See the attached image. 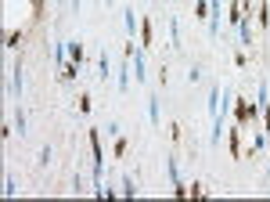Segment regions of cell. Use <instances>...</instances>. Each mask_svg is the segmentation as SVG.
Returning <instances> with one entry per match:
<instances>
[{"instance_id": "6da1fadb", "label": "cell", "mask_w": 270, "mask_h": 202, "mask_svg": "<svg viewBox=\"0 0 270 202\" xmlns=\"http://www.w3.org/2000/svg\"><path fill=\"white\" fill-rule=\"evenodd\" d=\"M126 54H130V62H133V79H137V83H144V79H148V51H144V47L137 51L130 40H126Z\"/></svg>"}, {"instance_id": "7a4b0ae2", "label": "cell", "mask_w": 270, "mask_h": 202, "mask_svg": "<svg viewBox=\"0 0 270 202\" xmlns=\"http://www.w3.org/2000/svg\"><path fill=\"white\" fill-rule=\"evenodd\" d=\"M166 174H170V181H173V191L184 198V195H187V188H184V181H180V163H177V155H173V152L166 155Z\"/></svg>"}, {"instance_id": "3957f363", "label": "cell", "mask_w": 270, "mask_h": 202, "mask_svg": "<svg viewBox=\"0 0 270 202\" xmlns=\"http://www.w3.org/2000/svg\"><path fill=\"white\" fill-rule=\"evenodd\" d=\"M22 79H25V69H22V58H15V62H11V87H8L15 98L22 94Z\"/></svg>"}, {"instance_id": "277c9868", "label": "cell", "mask_w": 270, "mask_h": 202, "mask_svg": "<svg viewBox=\"0 0 270 202\" xmlns=\"http://www.w3.org/2000/svg\"><path fill=\"white\" fill-rule=\"evenodd\" d=\"M130 76H133V62H130V54H123V62H119V91L130 87Z\"/></svg>"}, {"instance_id": "5b68a950", "label": "cell", "mask_w": 270, "mask_h": 202, "mask_svg": "<svg viewBox=\"0 0 270 202\" xmlns=\"http://www.w3.org/2000/svg\"><path fill=\"white\" fill-rule=\"evenodd\" d=\"M65 54L72 58V65H83L87 58H83V44H80V40H69V44H65Z\"/></svg>"}, {"instance_id": "8992f818", "label": "cell", "mask_w": 270, "mask_h": 202, "mask_svg": "<svg viewBox=\"0 0 270 202\" xmlns=\"http://www.w3.org/2000/svg\"><path fill=\"white\" fill-rule=\"evenodd\" d=\"M119 191H123V198H133V195H137V181H133V174H123V177H119Z\"/></svg>"}, {"instance_id": "52a82bcc", "label": "cell", "mask_w": 270, "mask_h": 202, "mask_svg": "<svg viewBox=\"0 0 270 202\" xmlns=\"http://www.w3.org/2000/svg\"><path fill=\"white\" fill-rule=\"evenodd\" d=\"M148 119H151V123H159V119H162V101H159V94L148 98Z\"/></svg>"}, {"instance_id": "ba28073f", "label": "cell", "mask_w": 270, "mask_h": 202, "mask_svg": "<svg viewBox=\"0 0 270 202\" xmlns=\"http://www.w3.org/2000/svg\"><path fill=\"white\" fill-rule=\"evenodd\" d=\"M123 22H126V40H133V33L141 29V22H137V11H133V8H126V15H123Z\"/></svg>"}, {"instance_id": "9c48e42d", "label": "cell", "mask_w": 270, "mask_h": 202, "mask_svg": "<svg viewBox=\"0 0 270 202\" xmlns=\"http://www.w3.org/2000/svg\"><path fill=\"white\" fill-rule=\"evenodd\" d=\"M108 72H112V62H108V54L101 51V54H97V79H108Z\"/></svg>"}, {"instance_id": "30bf717a", "label": "cell", "mask_w": 270, "mask_h": 202, "mask_svg": "<svg viewBox=\"0 0 270 202\" xmlns=\"http://www.w3.org/2000/svg\"><path fill=\"white\" fill-rule=\"evenodd\" d=\"M238 40H242V47H249V44H252V29H249V22H245V18L238 22Z\"/></svg>"}, {"instance_id": "8fae6325", "label": "cell", "mask_w": 270, "mask_h": 202, "mask_svg": "<svg viewBox=\"0 0 270 202\" xmlns=\"http://www.w3.org/2000/svg\"><path fill=\"white\" fill-rule=\"evenodd\" d=\"M11 116H15V130H18V134H25V130H29V123H25V108H15Z\"/></svg>"}, {"instance_id": "7c38bea8", "label": "cell", "mask_w": 270, "mask_h": 202, "mask_svg": "<svg viewBox=\"0 0 270 202\" xmlns=\"http://www.w3.org/2000/svg\"><path fill=\"white\" fill-rule=\"evenodd\" d=\"M151 29H155V25H151V22L144 18V22H141V40H144V51L151 47Z\"/></svg>"}, {"instance_id": "4fadbf2b", "label": "cell", "mask_w": 270, "mask_h": 202, "mask_svg": "<svg viewBox=\"0 0 270 202\" xmlns=\"http://www.w3.org/2000/svg\"><path fill=\"white\" fill-rule=\"evenodd\" d=\"M170 40H173V47L180 51V22H177V18L170 22Z\"/></svg>"}, {"instance_id": "5bb4252c", "label": "cell", "mask_w": 270, "mask_h": 202, "mask_svg": "<svg viewBox=\"0 0 270 202\" xmlns=\"http://www.w3.org/2000/svg\"><path fill=\"white\" fill-rule=\"evenodd\" d=\"M51 54H54V65H58V69H65V44H54V51H51Z\"/></svg>"}, {"instance_id": "9a60e30c", "label": "cell", "mask_w": 270, "mask_h": 202, "mask_svg": "<svg viewBox=\"0 0 270 202\" xmlns=\"http://www.w3.org/2000/svg\"><path fill=\"white\" fill-rule=\"evenodd\" d=\"M112 152H115V155H126V137H115V145H112Z\"/></svg>"}, {"instance_id": "2e32d148", "label": "cell", "mask_w": 270, "mask_h": 202, "mask_svg": "<svg viewBox=\"0 0 270 202\" xmlns=\"http://www.w3.org/2000/svg\"><path fill=\"white\" fill-rule=\"evenodd\" d=\"M266 22H270V8L263 4V8H259V25H266Z\"/></svg>"}, {"instance_id": "e0dca14e", "label": "cell", "mask_w": 270, "mask_h": 202, "mask_svg": "<svg viewBox=\"0 0 270 202\" xmlns=\"http://www.w3.org/2000/svg\"><path fill=\"white\" fill-rule=\"evenodd\" d=\"M15 191H18V184H15V181H4V195H8V198H11V195H15Z\"/></svg>"}, {"instance_id": "ac0fdd59", "label": "cell", "mask_w": 270, "mask_h": 202, "mask_svg": "<svg viewBox=\"0 0 270 202\" xmlns=\"http://www.w3.org/2000/svg\"><path fill=\"white\" fill-rule=\"evenodd\" d=\"M105 4H112V0H105Z\"/></svg>"}]
</instances>
